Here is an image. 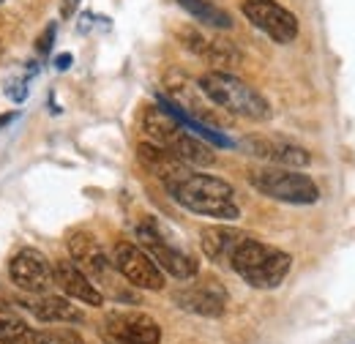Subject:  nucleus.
Instances as JSON below:
<instances>
[{
    "label": "nucleus",
    "mask_w": 355,
    "mask_h": 344,
    "mask_svg": "<svg viewBox=\"0 0 355 344\" xmlns=\"http://www.w3.org/2000/svg\"><path fill=\"white\" fill-rule=\"evenodd\" d=\"M164 189L189 214L208 216L216 221L241 218V205L235 200V189L219 175H208V172H200L194 167H186L178 178L164 183Z\"/></svg>",
    "instance_id": "obj_1"
},
{
    "label": "nucleus",
    "mask_w": 355,
    "mask_h": 344,
    "mask_svg": "<svg viewBox=\"0 0 355 344\" xmlns=\"http://www.w3.org/2000/svg\"><path fill=\"white\" fill-rule=\"evenodd\" d=\"M230 268L254 290H276L287 279L293 268V257L282 252L279 246H270L254 235H246L235 246L230 257Z\"/></svg>",
    "instance_id": "obj_2"
},
{
    "label": "nucleus",
    "mask_w": 355,
    "mask_h": 344,
    "mask_svg": "<svg viewBox=\"0 0 355 344\" xmlns=\"http://www.w3.org/2000/svg\"><path fill=\"white\" fill-rule=\"evenodd\" d=\"M142 131H145V142L164 148L189 167H211L216 162L211 145H205V139L183 129L162 107H148L142 112Z\"/></svg>",
    "instance_id": "obj_3"
},
{
    "label": "nucleus",
    "mask_w": 355,
    "mask_h": 344,
    "mask_svg": "<svg viewBox=\"0 0 355 344\" xmlns=\"http://www.w3.org/2000/svg\"><path fill=\"white\" fill-rule=\"evenodd\" d=\"M200 90L211 104L222 107L224 112H230V115H238V118H246V121H257V123L270 121V115H273L266 96L257 87L243 83L241 77L230 74V71H219V69L205 71L200 77Z\"/></svg>",
    "instance_id": "obj_4"
},
{
    "label": "nucleus",
    "mask_w": 355,
    "mask_h": 344,
    "mask_svg": "<svg viewBox=\"0 0 355 344\" xmlns=\"http://www.w3.org/2000/svg\"><path fill=\"white\" fill-rule=\"evenodd\" d=\"M69 252H71V259L85 270V276L101 290L104 298L110 295L112 301H121V303L137 301V295L129 290L132 284H123L126 279L115 270L112 257H107V252L101 249V243L90 232H85V230L71 232L69 235Z\"/></svg>",
    "instance_id": "obj_5"
},
{
    "label": "nucleus",
    "mask_w": 355,
    "mask_h": 344,
    "mask_svg": "<svg viewBox=\"0 0 355 344\" xmlns=\"http://www.w3.org/2000/svg\"><path fill=\"white\" fill-rule=\"evenodd\" d=\"M137 243L150 255V259L170 276L175 279H194L200 273V262L194 255H189L183 246H178L175 241L170 238L167 227H162L153 216L142 218L137 224Z\"/></svg>",
    "instance_id": "obj_6"
},
{
    "label": "nucleus",
    "mask_w": 355,
    "mask_h": 344,
    "mask_svg": "<svg viewBox=\"0 0 355 344\" xmlns=\"http://www.w3.org/2000/svg\"><path fill=\"white\" fill-rule=\"evenodd\" d=\"M249 183L268 200L287 205H314L320 200V186L304 170L290 167H257L249 172Z\"/></svg>",
    "instance_id": "obj_7"
},
{
    "label": "nucleus",
    "mask_w": 355,
    "mask_h": 344,
    "mask_svg": "<svg viewBox=\"0 0 355 344\" xmlns=\"http://www.w3.org/2000/svg\"><path fill=\"white\" fill-rule=\"evenodd\" d=\"M98 336L104 344H159L162 342V328L145 311L115 309L101 320Z\"/></svg>",
    "instance_id": "obj_8"
},
{
    "label": "nucleus",
    "mask_w": 355,
    "mask_h": 344,
    "mask_svg": "<svg viewBox=\"0 0 355 344\" xmlns=\"http://www.w3.org/2000/svg\"><path fill=\"white\" fill-rule=\"evenodd\" d=\"M241 11L260 33H266L276 44H293L301 33L298 17L279 0H243Z\"/></svg>",
    "instance_id": "obj_9"
},
{
    "label": "nucleus",
    "mask_w": 355,
    "mask_h": 344,
    "mask_svg": "<svg viewBox=\"0 0 355 344\" xmlns=\"http://www.w3.org/2000/svg\"><path fill=\"white\" fill-rule=\"evenodd\" d=\"M112 265L115 270L137 290H164V270L150 259V255L132 241H118L112 249Z\"/></svg>",
    "instance_id": "obj_10"
},
{
    "label": "nucleus",
    "mask_w": 355,
    "mask_h": 344,
    "mask_svg": "<svg viewBox=\"0 0 355 344\" xmlns=\"http://www.w3.org/2000/svg\"><path fill=\"white\" fill-rule=\"evenodd\" d=\"M8 279L14 287H19L25 295H42L55 287L52 282V262L39 249H19L8 262Z\"/></svg>",
    "instance_id": "obj_11"
},
{
    "label": "nucleus",
    "mask_w": 355,
    "mask_h": 344,
    "mask_svg": "<svg viewBox=\"0 0 355 344\" xmlns=\"http://www.w3.org/2000/svg\"><path fill=\"white\" fill-rule=\"evenodd\" d=\"M238 148L246 156H254L270 167H290V170H306L311 164V153L306 148L290 142V139H273V137H246L238 142Z\"/></svg>",
    "instance_id": "obj_12"
},
{
    "label": "nucleus",
    "mask_w": 355,
    "mask_h": 344,
    "mask_svg": "<svg viewBox=\"0 0 355 344\" xmlns=\"http://www.w3.org/2000/svg\"><path fill=\"white\" fill-rule=\"evenodd\" d=\"M173 301L178 309L189 311V314H200V317H222L227 311L230 295L224 290L222 282L216 279H202V282H191L183 284L180 290L173 293Z\"/></svg>",
    "instance_id": "obj_13"
},
{
    "label": "nucleus",
    "mask_w": 355,
    "mask_h": 344,
    "mask_svg": "<svg viewBox=\"0 0 355 344\" xmlns=\"http://www.w3.org/2000/svg\"><path fill=\"white\" fill-rule=\"evenodd\" d=\"M52 282L71 301H80L85 303V306H104V301H107L101 295V290L90 282L88 276H85V270L74 259H58L52 265Z\"/></svg>",
    "instance_id": "obj_14"
},
{
    "label": "nucleus",
    "mask_w": 355,
    "mask_h": 344,
    "mask_svg": "<svg viewBox=\"0 0 355 344\" xmlns=\"http://www.w3.org/2000/svg\"><path fill=\"white\" fill-rule=\"evenodd\" d=\"M19 306H25L36 320L42 322H83L85 314L80 306H74L71 298L66 295H52V293H42V295H25L19 298Z\"/></svg>",
    "instance_id": "obj_15"
},
{
    "label": "nucleus",
    "mask_w": 355,
    "mask_h": 344,
    "mask_svg": "<svg viewBox=\"0 0 355 344\" xmlns=\"http://www.w3.org/2000/svg\"><path fill=\"white\" fill-rule=\"evenodd\" d=\"M249 232L238 230V227H230V224H214V227H205L200 232V246H202V255L211 259V262H219V265H230V257L235 252V246L246 238Z\"/></svg>",
    "instance_id": "obj_16"
},
{
    "label": "nucleus",
    "mask_w": 355,
    "mask_h": 344,
    "mask_svg": "<svg viewBox=\"0 0 355 344\" xmlns=\"http://www.w3.org/2000/svg\"><path fill=\"white\" fill-rule=\"evenodd\" d=\"M180 42L186 49H191L194 55H200V58H205L208 63H214L219 71H224V66H232V63H238V52H235V46L227 42H219V39H205L200 31H183L180 33Z\"/></svg>",
    "instance_id": "obj_17"
},
{
    "label": "nucleus",
    "mask_w": 355,
    "mask_h": 344,
    "mask_svg": "<svg viewBox=\"0 0 355 344\" xmlns=\"http://www.w3.org/2000/svg\"><path fill=\"white\" fill-rule=\"evenodd\" d=\"M137 159H139V164L145 170L150 172L156 180H162V183H170L173 178H178L180 172L189 167V164H183L180 159H175L173 153H167L164 148H159L153 142H139Z\"/></svg>",
    "instance_id": "obj_18"
},
{
    "label": "nucleus",
    "mask_w": 355,
    "mask_h": 344,
    "mask_svg": "<svg viewBox=\"0 0 355 344\" xmlns=\"http://www.w3.org/2000/svg\"><path fill=\"white\" fill-rule=\"evenodd\" d=\"M0 344H58L55 336L33 331L28 322L17 317H3L0 320Z\"/></svg>",
    "instance_id": "obj_19"
},
{
    "label": "nucleus",
    "mask_w": 355,
    "mask_h": 344,
    "mask_svg": "<svg viewBox=\"0 0 355 344\" xmlns=\"http://www.w3.org/2000/svg\"><path fill=\"white\" fill-rule=\"evenodd\" d=\"M175 3L186 14H191L197 22H202L208 28H216V31H230L232 28V17L224 8L214 6L211 0H175Z\"/></svg>",
    "instance_id": "obj_20"
},
{
    "label": "nucleus",
    "mask_w": 355,
    "mask_h": 344,
    "mask_svg": "<svg viewBox=\"0 0 355 344\" xmlns=\"http://www.w3.org/2000/svg\"><path fill=\"white\" fill-rule=\"evenodd\" d=\"M55 36H58V25L55 22H49L44 28V33L39 36V42H36V49H39V55H49V49H52V42H55Z\"/></svg>",
    "instance_id": "obj_21"
},
{
    "label": "nucleus",
    "mask_w": 355,
    "mask_h": 344,
    "mask_svg": "<svg viewBox=\"0 0 355 344\" xmlns=\"http://www.w3.org/2000/svg\"><path fill=\"white\" fill-rule=\"evenodd\" d=\"M77 6H80V0H63V6H60V17H71L74 11H77Z\"/></svg>",
    "instance_id": "obj_22"
},
{
    "label": "nucleus",
    "mask_w": 355,
    "mask_h": 344,
    "mask_svg": "<svg viewBox=\"0 0 355 344\" xmlns=\"http://www.w3.org/2000/svg\"><path fill=\"white\" fill-rule=\"evenodd\" d=\"M69 66H71V55H69V52H63V55L55 58V69H58V71H66Z\"/></svg>",
    "instance_id": "obj_23"
},
{
    "label": "nucleus",
    "mask_w": 355,
    "mask_h": 344,
    "mask_svg": "<svg viewBox=\"0 0 355 344\" xmlns=\"http://www.w3.org/2000/svg\"><path fill=\"white\" fill-rule=\"evenodd\" d=\"M14 118H17V112H8V115H0V129H3L6 123H11Z\"/></svg>",
    "instance_id": "obj_24"
},
{
    "label": "nucleus",
    "mask_w": 355,
    "mask_h": 344,
    "mask_svg": "<svg viewBox=\"0 0 355 344\" xmlns=\"http://www.w3.org/2000/svg\"><path fill=\"white\" fill-rule=\"evenodd\" d=\"M0 49H3V44H0Z\"/></svg>",
    "instance_id": "obj_25"
},
{
    "label": "nucleus",
    "mask_w": 355,
    "mask_h": 344,
    "mask_svg": "<svg viewBox=\"0 0 355 344\" xmlns=\"http://www.w3.org/2000/svg\"><path fill=\"white\" fill-rule=\"evenodd\" d=\"M0 3H3V0H0Z\"/></svg>",
    "instance_id": "obj_26"
}]
</instances>
